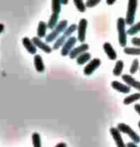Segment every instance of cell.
<instances>
[{
  "label": "cell",
  "instance_id": "obj_18",
  "mask_svg": "<svg viewBox=\"0 0 140 147\" xmlns=\"http://www.w3.org/2000/svg\"><path fill=\"white\" fill-rule=\"evenodd\" d=\"M58 23H59V15L52 13L50 18H49V20L47 22V27L49 29L54 30L56 28V26L58 25Z\"/></svg>",
  "mask_w": 140,
  "mask_h": 147
},
{
  "label": "cell",
  "instance_id": "obj_33",
  "mask_svg": "<svg viewBox=\"0 0 140 147\" xmlns=\"http://www.w3.org/2000/svg\"><path fill=\"white\" fill-rule=\"evenodd\" d=\"M55 147H67V144L65 142H59Z\"/></svg>",
  "mask_w": 140,
  "mask_h": 147
},
{
  "label": "cell",
  "instance_id": "obj_37",
  "mask_svg": "<svg viewBox=\"0 0 140 147\" xmlns=\"http://www.w3.org/2000/svg\"><path fill=\"white\" fill-rule=\"evenodd\" d=\"M138 128H139V130H140V120L138 121Z\"/></svg>",
  "mask_w": 140,
  "mask_h": 147
},
{
  "label": "cell",
  "instance_id": "obj_5",
  "mask_svg": "<svg viewBox=\"0 0 140 147\" xmlns=\"http://www.w3.org/2000/svg\"><path fill=\"white\" fill-rule=\"evenodd\" d=\"M87 20L86 18L80 19L78 28H77V32H78V40L81 41L82 43H84V41L86 40V29H87Z\"/></svg>",
  "mask_w": 140,
  "mask_h": 147
},
{
  "label": "cell",
  "instance_id": "obj_15",
  "mask_svg": "<svg viewBox=\"0 0 140 147\" xmlns=\"http://www.w3.org/2000/svg\"><path fill=\"white\" fill-rule=\"evenodd\" d=\"M34 65L38 72H43L45 70V65L43 63L42 57L38 54H36L34 56Z\"/></svg>",
  "mask_w": 140,
  "mask_h": 147
},
{
  "label": "cell",
  "instance_id": "obj_26",
  "mask_svg": "<svg viewBox=\"0 0 140 147\" xmlns=\"http://www.w3.org/2000/svg\"><path fill=\"white\" fill-rule=\"evenodd\" d=\"M77 28H78V25H76V24H71V25H69L66 28V30H65L64 33V35L67 38H69L70 37H72L71 35H72L75 31H77Z\"/></svg>",
  "mask_w": 140,
  "mask_h": 147
},
{
  "label": "cell",
  "instance_id": "obj_38",
  "mask_svg": "<svg viewBox=\"0 0 140 147\" xmlns=\"http://www.w3.org/2000/svg\"><path fill=\"white\" fill-rule=\"evenodd\" d=\"M139 71H140V69H139Z\"/></svg>",
  "mask_w": 140,
  "mask_h": 147
},
{
  "label": "cell",
  "instance_id": "obj_29",
  "mask_svg": "<svg viewBox=\"0 0 140 147\" xmlns=\"http://www.w3.org/2000/svg\"><path fill=\"white\" fill-rule=\"evenodd\" d=\"M100 3V0H87L86 2V6L87 8H92Z\"/></svg>",
  "mask_w": 140,
  "mask_h": 147
},
{
  "label": "cell",
  "instance_id": "obj_8",
  "mask_svg": "<svg viewBox=\"0 0 140 147\" xmlns=\"http://www.w3.org/2000/svg\"><path fill=\"white\" fill-rule=\"evenodd\" d=\"M109 133H111V137L113 138L115 144H116L117 147H127V144L125 143V141L121 136V132H120L117 128L111 127V128L109 129Z\"/></svg>",
  "mask_w": 140,
  "mask_h": 147
},
{
  "label": "cell",
  "instance_id": "obj_36",
  "mask_svg": "<svg viewBox=\"0 0 140 147\" xmlns=\"http://www.w3.org/2000/svg\"><path fill=\"white\" fill-rule=\"evenodd\" d=\"M61 3H62V4L66 5V4H68V0H67V1H61Z\"/></svg>",
  "mask_w": 140,
  "mask_h": 147
},
{
  "label": "cell",
  "instance_id": "obj_31",
  "mask_svg": "<svg viewBox=\"0 0 140 147\" xmlns=\"http://www.w3.org/2000/svg\"><path fill=\"white\" fill-rule=\"evenodd\" d=\"M134 110H135V112L140 115V104L139 103H137V104L134 105Z\"/></svg>",
  "mask_w": 140,
  "mask_h": 147
},
{
  "label": "cell",
  "instance_id": "obj_22",
  "mask_svg": "<svg viewBox=\"0 0 140 147\" xmlns=\"http://www.w3.org/2000/svg\"><path fill=\"white\" fill-rule=\"evenodd\" d=\"M124 53L130 56H139L140 47H126L124 48Z\"/></svg>",
  "mask_w": 140,
  "mask_h": 147
},
{
  "label": "cell",
  "instance_id": "obj_1",
  "mask_svg": "<svg viewBox=\"0 0 140 147\" xmlns=\"http://www.w3.org/2000/svg\"><path fill=\"white\" fill-rule=\"evenodd\" d=\"M67 24H68V21L66 20V19H62V20L60 21L59 23H58V25L56 26V28H55L54 30H52V31L46 36L45 42L48 44L49 42H52V41L56 40L57 38L60 37V34L64 33V31L68 27Z\"/></svg>",
  "mask_w": 140,
  "mask_h": 147
},
{
  "label": "cell",
  "instance_id": "obj_10",
  "mask_svg": "<svg viewBox=\"0 0 140 147\" xmlns=\"http://www.w3.org/2000/svg\"><path fill=\"white\" fill-rule=\"evenodd\" d=\"M33 42H34V44L36 45V47H38V48H40V50L44 51L45 53H51L52 50H53V48H52L51 46H49L47 43L44 42V41H42V40H40V38L38 37H34L32 38Z\"/></svg>",
  "mask_w": 140,
  "mask_h": 147
},
{
  "label": "cell",
  "instance_id": "obj_19",
  "mask_svg": "<svg viewBox=\"0 0 140 147\" xmlns=\"http://www.w3.org/2000/svg\"><path fill=\"white\" fill-rule=\"evenodd\" d=\"M123 68H124V62L121 60L117 61L116 63H115L113 70H112V73H113L114 76H120L123 72Z\"/></svg>",
  "mask_w": 140,
  "mask_h": 147
},
{
  "label": "cell",
  "instance_id": "obj_9",
  "mask_svg": "<svg viewBox=\"0 0 140 147\" xmlns=\"http://www.w3.org/2000/svg\"><path fill=\"white\" fill-rule=\"evenodd\" d=\"M89 49V45L87 43H82L81 45L74 47V49L70 52L69 54V58L70 59H77L80 55L86 53L87 50Z\"/></svg>",
  "mask_w": 140,
  "mask_h": 147
},
{
  "label": "cell",
  "instance_id": "obj_2",
  "mask_svg": "<svg viewBox=\"0 0 140 147\" xmlns=\"http://www.w3.org/2000/svg\"><path fill=\"white\" fill-rule=\"evenodd\" d=\"M126 20L124 18H118L117 19V32H118V40H119V44L122 47L126 48L127 46V30H126Z\"/></svg>",
  "mask_w": 140,
  "mask_h": 147
},
{
  "label": "cell",
  "instance_id": "obj_13",
  "mask_svg": "<svg viewBox=\"0 0 140 147\" xmlns=\"http://www.w3.org/2000/svg\"><path fill=\"white\" fill-rule=\"evenodd\" d=\"M111 87L113 88L115 90L119 91L120 93H129V92H131V87H129L128 85L123 84V83H121V82L112 81L111 82Z\"/></svg>",
  "mask_w": 140,
  "mask_h": 147
},
{
  "label": "cell",
  "instance_id": "obj_30",
  "mask_svg": "<svg viewBox=\"0 0 140 147\" xmlns=\"http://www.w3.org/2000/svg\"><path fill=\"white\" fill-rule=\"evenodd\" d=\"M131 43H133L134 46H140V38L138 37L133 38H131Z\"/></svg>",
  "mask_w": 140,
  "mask_h": 147
},
{
  "label": "cell",
  "instance_id": "obj_27",
  "mask_svg": "<svg viewBox=\"0 0 140 147\" xmlns=\"http://www.w3.org/2000/svg\"><path fill=\"white\" fill-rule=\"evenodd\" d=\"M74 5L76 6L77 10L81 13H84L86 12V3L82 0H74Z\"/></svg>",
  "mask_w": 140,
  "mask_h": 147
},
{
  "label": "cell",
  "instance_id": "obj_25",
  "mask_svg": "<svg viewBox=\"0 0 140 147\" xmlns=\"http://www.w3.org/2000/svg\"><path fill=\"white\" fill-rule=\"evenodd\" d=\"M139 32H140V21L134 23L133 26H131L130 28H129V30H127L128 35H130V36H134Z\"/></svg>",
  "mask_w": 140,
  "mask_h": 147
},
{
  "label": "cell",
  "instance_id": "obj_17",
  "mask_svg": "<svg viewBox=\"0 0 140 147\" xmlns=\"http://www.w3.org/2000/svg\"><path fill=\"white\" fill-rule=\"evenodd\" d=\"M91 59V54L88 53V52H86V53L80 55V56L76 59V63L77 65H83L84 63H86V62H90Z\"/></svg>",
  "mask_w": 140,
  "mask_h": 147
},
{
  "label": "cell",
  "instance_id": "obj_12",
  "mask_svg": "<svg viewBox=\"0 0 140 147\" xmlns=\"http://www.w3.org/2000/svg\"><path fill=\"white\" fill-rule=\"evenodd\" d=\"M103 48H104V51H105V53L107 54V56L109 60H116L117 59V53L116 51L114 50L113 46L111 45L109 42H105L103 44Z\"/></svg>",
  "mask_w": 140,
  "mask_h": 147
},
{
  "label": "cell",
  "instance_id": "obj_16",
  "mask_svg": "<svg viewBox=\"0 0 140 147\" xmlns=\"http://www.w3.org/2000/svg\"><path fill=\"white\" fill-rule=\"evenodd\" d=\"M47 23L44 21H40L38 25V29H37V35L38 38H46V30H47Z\"/></svg>",
  "mask_w": 140,
  "mask_h": 147
},
{
  "label": "cell",
  "instance_id": "obj_23",
  "mask_svg": "<svg viewBox=\"0 0 140 147\" xmlns=\"http://www.w3.org/2000/svg\"><path fill=\"white\" fill-rule=\"evenodd\" d=\"M32 142L34 147H42V138H40V135L38 133L35 132L32 134Z\"/></svg>",
  "mask_w": 140,
  "mask_h": 147
},
{
  "label": "cell",
  "instance_id": "obj_24",
  "mask_svg": "<svg viewBox=\"0 0 140 147\" xmlns=\"http://www.w3.org/2000/svg\"><path fill=\"white\" fill-rule=\"evenodd\" d=\"M51 7H52V13L60 15V13H61V11H62L61 1H59V0H53L51 3Z\"/></svg>",
  "mask_w": 140,
  "mask_h": 147
},
{
  "label": "cell",
  "instance_id": "obj_11",
  "mask_svg": "<svg viewBox=\"0 0 140 147\" xmlns=\"http://www.w3.org/2000/svg\"><path fill=\"white\" fill-rule=\"evenodd\" d=\"M122 79L126 83V85H128L129 87H133V88L140 91V81H137L130 74H124L122 76Z\"/></svg>",
  "mask_w": 140,
  "mask_h": 147
},
{
  "label": "cell",
  "instance_id": "obj_32",
  "mask_svg": "<svg viewBox=\"0 0 140 147\" xmlns=\"http://www.w3.org/2000/svg\"><path fill=\"white\" fill-rule=\"evenodd\" d=\"M127 147H139V146H137L136 143H134V142H133V141H131V142L127 143Z\"/></svg>",
  "mask_w": 140,
  "mask_h": 147
},
{
  "label": "cell",
  "instance_id": "obj_4",
  "mask_svg": "<svg viewBox=\"0 0 140 147\" xmlns=\"http://www.w3.org/2000/svg\"><path fill=\"white\" fill-rule=\"evenodd\" d=\"M116 128L119 130L121 133H124V134L128 135L131 140H133V142L134 143H139L140 142V137L137 133L134 131V130L131 128V126H129L128 124L126 123H119L117 125Z\"/></svg>",
  "mask_w": 140,
  "mask_h": 147
},
{
  "label": "cell",
  "instance_id": "obj_21",
  "mask_svg": "<svg viewBox=\"0 0 140 147\" xmlns=\"http://www.w3.org/2000/svg\"><path fill=\"white\" fill-rule=\"evenodd\" d=\"M137 100H140V92L133 93V94H131V95L125 97L123 103H124L125 105H130V104L133 103V102H135Z\"/></svg>",
  "mask_w": 140,
  "mask_h": 147
},
{
  "label": "cell",
  "instance_id": "obj_6",
  "mask_svg": "<svg viewBox=\"0 0 140 147\" xmlns=\"http://www.w3.org/2000/svg\"><path fill=\"white\" fill-rule=\"evenodd\" d=\"M77 40H78V38H75V37H70L68 40L65 41V43L64 44V46L62 47V50H61V55L62 56H69L70 52L74 49V46H75V44L77 42Z\"/></svg>",
  "mask_w": 140,
  "mask_h": 147
},
{
  "label": "cell",
  "instance_id": "obj_20",
  "mask_svg": "<svg viewBox=\"0 0 140 147\" xmlns=\"http://www.w3.org/2000/svg\"><path fill=\"white\" fill-rule=\"evenodd\" d=\"M68 40V38L65 37V36L62 34V36H60L59 38H57L56 40H55V42H54V45H53V50H58V49L60 48V47H62L64 46V44L65 43V41H66Z\"/></svg>",
  "mask_w": 140,
  "mask_h": 147
},
{
  "label": "cell",
  "instance_id": "obj_14",
  "mask_svg": "<svg viewBox=\"0 0 140 147\" xmlns=\"http://www.w3.org/2000/svg\"><path fill=\"white\" fill-rule=\"evenodd\" d=\"M22 44L30 54H35L36 55V53H37V47H36V45L34 44V42H33L32 40H30V38H27V37L23 38H22Z\"/></svg>",
  "mask_w": 140,
  "mask_h": 147
},
{
  "label": "cell",
  "instance_id": "obj_7",
  "mask_svg": "<svg viewBox=\"0 0 140 147\" xmlns=\"http://www.w3.org/2000/svg\"><path fill=\"white\" fill-rule=\"evenodd\" d=\"M101 65V60L99 58H94L92 59L84 68V74L86 76H89Z\"/></svg>",
  "mask_w": 140,
  "mask_h": 147
},
{
  "label": "cell",
  "instance_id": "obj_35",
  "mask_svg": "<svg viewBox=\"0 0 140 147\" xmlns=\"http://www.w3.org/2000/svg\"><path fill=\"white\" fill-rule=\"evenodd\" d=\"M115 3V1H107V4L108 5H113Z\"/></svg>",
  "mask_w": 140,
  "mask_h": 147
},
{
  "label": "cell",
  "instance_id": "obj_34",
  "mask_svg": "<svg viewBox=\"0 0 140 147\" xmlns=\"http://www.w3.org/2000/svg\"><path fill=\"white\" fill-rule=\"evenodd\" d=\"M4 29H5L4 24L3 23H0V34H1V33L4 31Z\"/></svg>",
  "mask_w": 140,
  "mask_h": 147
},
{
  "label": "cell",
  "instance_id": "obj_28",
  "mask_svg": "<svg viewBox=\"0 0 140 147\" xmlns=\"http://www.w3.org/2000/svg\"><path fill=\"white\" fill-rule=\"evenodd\" d=\"M138 69H139V61H138V59H134L133 61V63H131V65L130 68L131 74V75H133V74H135Z\"/></svg>",
  "mask_w": 140,
  "mask_h": 147
},
{
  "label": "cell",
  "instance_id": "obj_3",
  "mask_svg": "<svg viewBox=\"0 0 140 147\" xmlns=\"http://www.w3.org/2000/svg\"><path fill=\"white\" fill-rule=\"evenodd\" d=\"M138 2L136 0H130L128 3V10H127V15H126V23L130 26H133L135 20V13Z\"/></svg>",
  "mask_w": 140,
  "mask_h": 147
}]
</instances>
